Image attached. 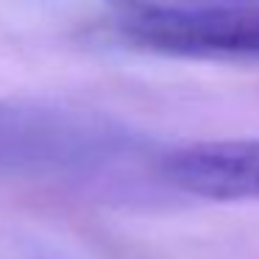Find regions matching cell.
Wrapping results in <instances>:
<instances>
[{"mask_svg": "<svg viewBox=\"0 0 259 259\" xmlns=\"http://www.w3.org/2000/svg\"><path fill=\"white\" fill-rule=\"evenodd\" d=\"M159 176L201 201L253 203L259 201V137L179 145L159 156Z\"/></svg>", "mask_w": 259, "mask_h": 259, "instance_id": "3", "label": "cell"}, {"mask_svg": "<svg viewBox=\"0 0 259 259\" xmlns=\"http://www.w3.org/2000/svg\"><path fill=\"white\" fill-rule=\"evenodd\" d=\"M131 148L106 120L45 103H0V173H92Z\"/></svg>", "mask_w": 259, "mask_h": 259, "instance_id": "2", "label": "cell"}, {"mask_svg": "<svg viewBox=\"0 0 259 259\" xmlns=\"http://www.w3.org/2000/svg\"><path fill=\"white\" fill-rule=\"evenodd\" d=\"M109 28L134 51L259 62V0H103Z\"/></svg>", "mask_w": 259, "mask_h": 259, "instance_id": "1", "label": "cell"}]
</instances>
